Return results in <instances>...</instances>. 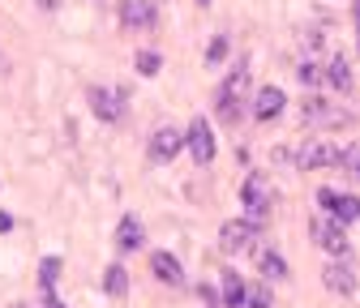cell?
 Returning <instances> with one entry per match:
<instances>
[{
    "label": "cell",
    "mask_w": 360,
    "mask_h": 308,
    "mask_svg": "<svg viewBox=\"0 0 360 308\" xmlns=\"http://www.w3.org/2000/svg\"><path fill=\"white\" fill-rule=\"evenodd\" d=\"M296 77H300V86H309V91H313V86H322V81H326V69H322L318 60H300Z\"/></svg>",
    "instance_id": "cell-22"
},
{
    "label": "cell",
    "mask_w": 360,
    "mask_h": 308,
    "mask_svg": "<svg viewBox=\"0 0 360 308\" xmlns=\"http://www.w3.org/2000/svg\"><path fill=\"white\" fill-rule=\"evenodd\" d=\"M339 146L330 138H304L296 150V167L300 171H318V167H339Z\"/></svg>",
    "instance_id": "cell-5"
},
{
    "label": "cell",
    "mask_w": 360,
    "mask_h": 308,
    "mask_svg": "<svg viewBox=\"0 0 360 308\" xmlns=\"http://www.w3.org/2000/svg\"><path fill=\"white\" fill-rule=\"evenodd\" d=\"M219 291H223V308H245V283H240V274L236 270H223V279H219Z\"/></svg>",
    "instance_id": "cell-17"
},
{
    "label": "cell",
    "mask_w": 360,
    "mask_h": 308,
    "mask_svg": "<svg viewBox=\"0 0 360 308\" xmlns=\"http://www.w3.org/2000/svg\"><path fill=\"white\" fill-rule=\"evenodd\" d=\"M245 308H275V300H270V287L266 283H253L245 291Z\"/></svg>",
    "instance_id": "cell-25"
},
{
    "label": "cell",
    "mask_w": 360,
    "mask_h": 308,
    "mask_svg": "<svg viewBox=\"0 0 360 308\" xmlns=\"http://www.w3.org/2000/svg\"><path fill=\"white\" fill-rule=\"evenodd\" d=\"M356 116L347 112V107H339V103H326V99H318V95H309L304 103H300V124L304 128H318V133H330V128H347Z\"/></svg>",
    "instance_id": "cell-2"
},
{
    "label": "cell",
    "mask_w": 360,
    "mask_h": 308,
    "mask_svg": "<svg viewBox=\"0 0 360 308\" xmlns=\"http://www.w3.org/2000/svg\"><path fill=\"white\" fill-rule=\"evenodd\" d=\"M253 253H257V270H262V279H266V283H283V279H288V261H283V253H279V248L262 244V248H253Z\"/></svg>",
    "instance_id": "cell-14"
},
{
    "label": "cell",
    "mask_w": 360,
    "mask_h": 308,
    "mask_svg": "<svg viewBox=\"0 0 360 308\" xmlns=\"http://www.w3.org/2000/svg\"><path fill=\"white\" fill-rule=\"evenodd\" d=\"M322 69H326V86H335L339 95H347V91H352V65H347L343 56H330Z\"/></svg>",
    "instance_id": "cell-18"
},
{
    "label": "cell",
    "mask_w": 360,
    "mask_h": 308,
    "mask_svg": "<svg viewBox=\"0 0 360 308\" xmlns=\"http://www.w3.org/2000/svg\"><path fill=\"white\" fill-rule=\"evenodd\" d=\"M56 279H60V257H43V266H39V283H43V291H48V295H52Z\"/></svg>",
    "instance_id": "cell-24"
},
{
    "label": "cell",
    "mask_w": 360,
    "mask_h": 308,
    "mask_svg": "<svg viewBox=\"0 0 360 308\" xmlns=\"http://www.w3.org/2000/svg\"><path fill=\"white\" fill-rule=\"evenodd\" d=\"M283 107H288V95L279 91V86H262V91L253 95V103H249L253 120H262V124H270V120H279V116H283Z\"/></svg>",
    "instance_id": "cell-10"
},
{
    "label": "cell",
    "mask_w": 360,
    "mask_h": 308,
    "mask_svg": "<svg viewBox=\"0 0 360 308\" xmlns=\"http://www.w3.org/2000/svg\"><path fill=\"white\" fill-rule=\"evenodd\" d=\"M103 291H108L112 300H120V295L129 291V270L120 266V261H112V266L103 270Z\"/></svg>",
    "instance_id": "cell-19"
},
{
    "label": "cell",
    "mask_w": 360,
    "mask_h": 308,
    "mask_svg": "<svg viewBox=\"0 0 360 308\" xmlns=\"http://www.w3.org/2000/svg\"><path fill=\"white\" fill-rule=\"evenodd\" d=\"M5 232H13V218H9L5 210H0V236H5Z\"/></svg>",
    "instance_id": "cell-26"
},
{
    "label": "cell",
    "mask_w": 360,
    "mask_h": 308,
    "mask_svg": "<svg viewBox=\"0 0 360 308\" xmlns=\"http://www.w3.org/2000/svg\"><path fill=\"white\" fill-rule=\"evenodd\" d=\"M9 308H26V304H9Z\"/></svg>",
    "instance_id": "cell-29"
},
{
    "label": "cell",
    "mask_w": 360,
    "mask_h": 308,
    "mask_svg": "<svg viewBox=\"0 0 360 308\" xmlns=\"http://www.w3.org/2000/svg\"><path fill=\"white\" fill-rule=\"evenodd\" d=\"M150 274L167 287H185V270H180V261L167 253V248H155L150 253Z\"/></svg>",
    "instance_id": "cell-13"
},
{
    "label": "cell",
    "mask_w": 360,
    "mask_h": 308,
    "mask_svg": "<svg viewBox=\"0 0 360 308\" xmlns=\"http://www.w3.org/2000/svg\"><path fill=\"white\" fill-rule=\"evenodd\" d=\"M318 206H322V214L335 218L339 227L360 223V197H356V193H335V189L326 185V189H318Z\"/></svg>",
    "instance_id": "cell-7"
},
{
    "label": "cell",
    "mask_w": 360,
    "mask_h": 308,
    "mask_svg": "<svg viewBox=\"0 0 360 308\" xmlns=\"http://www.w3.org/2000/svg\"><path fill=\"white\" fill-rule=\"evenodd\" d=\"M249 103H253V95H249V60H240L228 77H223L219 95H214V112H219L223 124H236Z\"/></svg>",
    "instance_id": "cell-1"
},
{
    "label": "cell",
    "mask_w": 360,
    "mask_h": 308,
    "mask_svg": "<svg viewBox=\"0 0 360 308\" xmlns=\"http://www.w3.org/2000/svg\"><path fill=\"white\" fill-rule=\"evenodd\" d=\"M133 69H138L142 77H155V73L163 69V56H159V52H150V48H142L138 56H133Z\"/></svg>",
    "instance_id": "cell-21"
},
{
    "label": "cell",
    "mask_w": 360,
    "mask_h": 308,
    "mask_svg": "<svg viewBox=\"0 0 360 308\" xmlns=\"http://www.w3.org/2000/svg\"><path fill=\"white\" fill-rule=\"evenodd\" d=\"M309 232H313V244H318L322 253H330L335 261H343V257H347L352 240H347V232H343V227L335 223L330 214H318V218H313V223H309Z\"/></svg>",
    "instance_id": "cell-4"
},
{
    "label": "cell",
    "mask_w": 360,
    "mask_h": 308,
    "mask_svg": "<svg viewBox=\"0 0 360 308\" xmlns=\"http://www.w3.org/2000/svg\"><path fill=\"white\" fill-rule=\"evenodd\" d=\"M142 244H146L142 223H138L133 214H124V218H120V227H116V248H120V253H138Z\"/></svg>",
    "instance_id": "cell-16"
},
{
    "label": "cell",
    "mask_w": 360,
    "mask_h": 308,
    "mask_svg": "<svg viewBox=\"0 0 360 308\" xmlns=\"http://www.w3.org/2000/svg\"><path fill=\"white\" fill-rule=\"evenodd\" d=\"M60 5V0H39V9H56Z\"/></svg>",
    "instance_id": "cell-27"
},
{
    "label": "cell",
    "mask_w": 360,
    "mask_h": 308,
    "mask_svg": "<svg viewBox=\"0 0 360 308\" xmlns=\"http://www.w3.org/2000/svg\"><path fill=\"white\" fill-rule=\"evenodd\" d=\"M155 0H120V26L124 30H150L155 26Z\"/></svg>",
    "instance_id": "cell-12"
},
{
    "label": "cell",
    "mask_w": 360,
    "mask_h": 308,
    "mask_svg": "<svg viewBox=\"0 0 360 308\" xmlns=\"http://www.w3.org/2000/svg\"><path fill=\"white\" fill-rule=\"evenodd\" d=\"M86 99H90V112H95L103 124H116V120L124 116V103H120V95H116V91H108V86H90V91H86Z\"/></svg>",
    "instance_id": "cell-11"
},
{
    "label": "cell",
    "mask_w": 360,
    "mask_h": 308,
    "mask_svg": "<svg viewBox=\"0 0 360 308\" xmlns=\"http://www.w3.org/2000/svg\"><path fill=\"white\" fill-rule=\"evenodd\" d=\"M180 150H185V133H180V128H172V124L155 128V133H150V142H146V154H150V163H172Z\"/></svg>",
    "instance_id": "cell-9"
},
{
    "label": "cell",
    "mask_w": 360,
    "mask_h": 308,
    "mask_svg": "<svg viewBox=\"0 0 360 308\" xmlns=\"http://www.w3.org/2000/svg\"><path fill=\"white\" fill-rule=\"evenodd\" d=\"M339 171L347 175L352 185H360V142H352V146H343V154H339Z\"/></svg>",
    "instance_id": "cell-20"
},
{
    "label": "cell",
    "mask_w": 360,
    "mask_h": 308,
    "mask_svg": "<svg viewBox=\"0 0 360 308\" xmlns=\"http://www.w3.org/2000/svg\"><path fill=\"white\" fill-rule=\"evenodd\" d=\"M322 283H326V291H335V295H352V291H356V274H352L347 261H330V266L322 270Z\"/></svg>",
    "instance_id": "cell-15"
},
{
    "label": "cell",
    "mask_w": 360,
    "mask_h": 308,
    "mask_svg": "<svg viewBox=\"0 0 360 308\" xmlns=\"http://www.w3.org/2000/svg\"><path fill=\"white\" fill-rule=\"evenodd\" d=\"M240 201H245V218L249 223H266L270 218V206H275V189H270V180L262 171H253V175H245V189H240Z\"/></svg>",
    "instance_id": "cell-3"
},
{
    "label": "cell",
    "mask_w": 360,
    "mask_h": 308,
    "mask_svg": "<svg viewBox=\"0 0 360 308\" xmlns=\"http://www.w3.org/2000/svg\"><path fill=\"white\" fill-rule=\"evenodd\" d=\"M228 52H232L228 34H214V39H210V48H206V65H210V69H219L223 60H228Z\"/></svg>",
    "instance_id": "cell-23"
},
{
    "label": "cell",
    "mask_w": 360,
    "mask_h": 308,
    "mask_svg": "<svg viewBox=\"0 0 360 308\" xmlns=\"http://www.w3.org/2000/svg\"><path fill=\"white\" fill-rule=\"evenodd\" d=\"M257 236H262V227H257V223H249V218H228V223L219 227V248L228 253V257H236V253L257 248V244H253Z\"/></svg>",
    "instance_id": "cell-6"
},
{
    "label": "cell",
    "mask_w": 360,
    "mask_h": 308,
    "mask_svg": "<svg viewBox=\"0 0 360 308\" xmlns=\"http://www.w3.org/2000/svg\"><path fill=\"white\" fill-rule=\"evenodd\" d=\"M198 5H210V0H198Z\"/></svg>",
    "instance_id": "cell-30"
},
{
    "label": "cell",
    "mask_w": 360,
    "mask_h": 308,
    "mask_svg": "<svg viewBox=\"0 0 360 308\" xmlns=\"http://www.w3.org/2000/svg\"><path fill=\"white\" fill-rule=\"evenodd\" d=\"M352 13H356V30H360V0H356V5H352Z\"/></svg>",
    "instance_id": "cell-28"
},
{
    "label": "cell",
    "mask_w": 360,
    "mask_h": 308,
    "mask_svg": "<svg viewBox=\"0 0 360 308\" xmlns=\"http://www.w3.org/2000/svg\"><path fill=\"white\" fill-rule=\"evenodd\" d=\"M185 146H189V154H193V163H198V167H210V163H214V128H210L202 116H193V120H189Z\"/></svg>",
    "instance_id": "cell-8"
}]
</instances>
